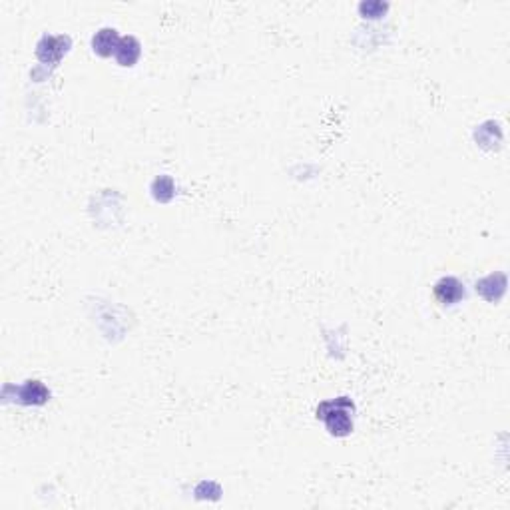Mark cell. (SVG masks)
I'll return each mask as SVG.
<instances>
[{
    "label": "cell",
    "mask_w": 510,
    "mask_h": 510,
    "mask_svg": "<svg viewBox=\"0 0 510 510\" xmlns=\"http://www.w3.org/2000/svg\"><path fill=\"white\" fill-rule=\"evenodd\" d=\"M347 405V401H337V403H325L321 405V409L317 411V414L327 423V427L331 430V434H337V437H343V434H349L351 429H353V421H351L349 414V407L343 409Z\"/></svg>",
    "instance_id": "1"
},
{
    "label": "cell",
    "mask_w": 510,
    "mask_h": 510,
    "mask_svg": "<svg viewBox=\"0 0 510 510\" xmlns=\"http://www.w3.org/2000/svg\"><path fill=\"white\" fill-rule=\"evenodd\" d=\"M434 297H437V301L445 303V305H452V303L461 301L464 297V285L455 277H443L434 285Z\"/></svg>",
    "instance_id": "2"
},
{
    "label": "cell",
    "mask_w": 510,
    "mask_h": 510,
    "mask_svg": "<svg viewBox=\"0 0 510 510\" xmlns=\"http://www.w3.org/2000/svg\"><path fill=\"white\" fill-rule=\"evenodd\" d=\"M140 56V44L136 38L128 36V38H122L118 42V48H116V58L120 60L122 66H132V64L138 60Z\"/></svg>",
    "instance_id": "3"
},
{
    "label": "cell",
    "mask_w": 510,
    "mask_h": 510,
    "mask_svg": "<svg viewBox=\"0 0 510 510\" xmlns=\"http://www.w3.org/2000/svg\"><path fill=\"white\" fill-rule=\"evenodd\" d=\"M116 48H118V34H116V30L106 28V30H100L94 36V50L98 54L108 56L112 52H116Z\"/></svg>",
    "instance_id": "4"
}]
</instances>
